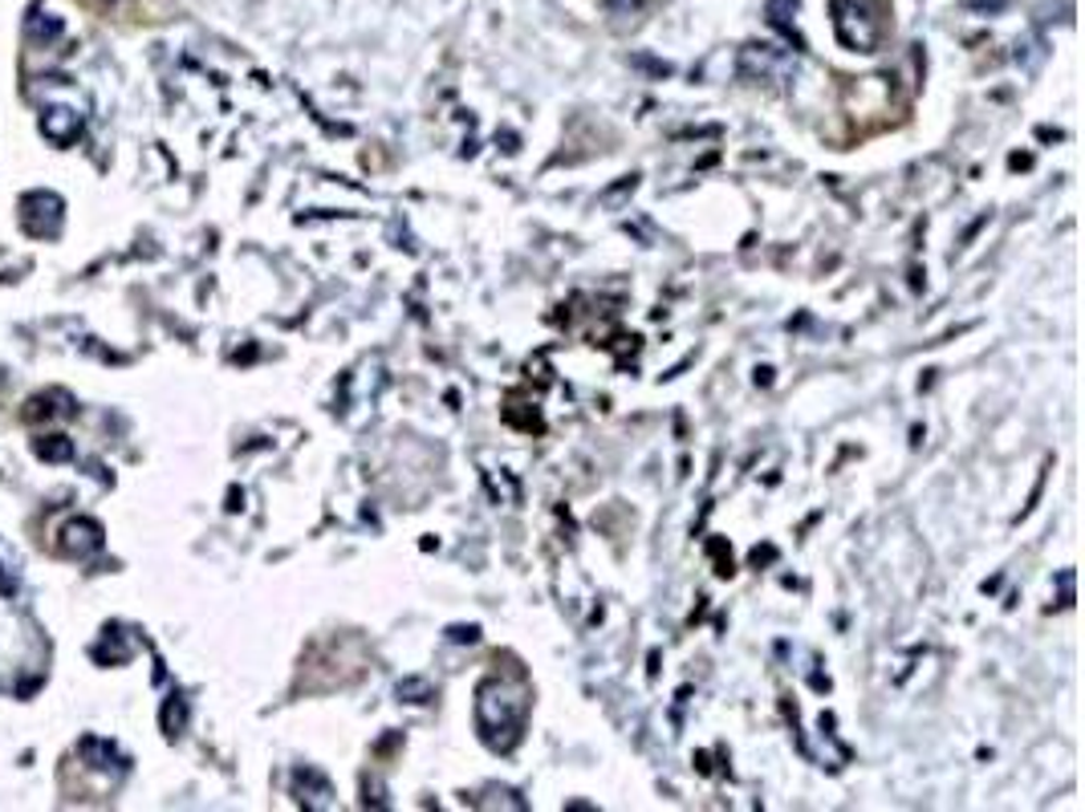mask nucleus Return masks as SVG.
<instances>
[{
  "instance_id": "5",
  "label": "nucleus",
  "mask_w": 1085,
  "mask_h": 812,
  "mask_svg": "<svg viewBox=\"0 0 1085 812\" xmlns=\"http://www.w3.org/2000/svg\"><path fill=\"white\" fill-rule=\"evenodd\" d=\"M41 130H46V138H53V142H70V138H78L82 118L74 110L49 107L46 114H41Z\"/></svg>"
},
{
  "instance_id": "9",
  "label": "nucleus",
  "mask_w": 1085,
  "mask_h": 812,
  "mask_svg": "<svg viewBox=\"0 0 1085 812\" xmlns=\"http://www.w3.org/2000/svg\"><path fill=\"white\" fill-rule=\"evenodd\" d=\"M37 455H41V460H70V444L58 439V435H49V439L37 444Z\"/></svg>"
},
{
  "instance_id": "3",
  "label": "nucleus",
  "mask_w": 1085,
  "mask_h": 812,
  "mask_svg": "<svg viewBox=\"0 0 1085 812\" xmlns=\"http://www.w3.org/2000/svg\"><path fill=\"white\" fill-rule=\"evenodd\" d=\"M25 228L33 232V236H53V232L62 228V215H65V203L53 196V191H37V196H29L25 200Z\"/></svg>"
},
{
  "instance_id": "12",
  "label": "nucleus",
  "mask_w": 1085,
  "mask_h": 812,
  "mask_svg": "<svg viewBox=\"0 0 1085 812\" xmlns=\"http://www.w3.org/2000/svg\"><path fill=\"white\" fill-rule=\"evenodd\" d=\"M476 638H481V629H476V626H456V629H451V642H476Z\"/></svg>"
},
{
  "instance_id": "6",
  "label": "nucleus",
  "mask_w": 1085,
  "mask_h": 812,
  "mask_svg": "<svg viewBox=\"0 0 1085 812\" xmlns=\"http://www.w3.org/2000/svg\"><path fill=\"white\" fill-rule=\"evenodd\" d=\"M432 695H435V687L427 678H403V683H399V699H407V703H427Z\"/></svg>"
},
{
  "instance_id": "1",
  "label": "nucleus",
  "mask_w": 1085,
  "mask_h": 812,
  "mask_svg": "<svg viewBox=\"0 0 1085 812\" xmlns=\"http://www.w3.org/2000/svg\"><path fill=\"white\" fill-rule=\"evenodd\" d=\"M528 711V690L521 683H509V678H488L481 690H476V723H481V736L488 744H500L509 748L521 723H525Z\"/></svg>"
},
{
  "instance_id": "8",
  "label": "nucleus",
  "mask_w": 1085,
  "mask_h": 812,
  "mask_svg": "<svg viewBox=\"0 0 1085 812\" xmlns=\"http://www.w3.org/2000/svg\"><path fill=\"white\" fill-rule=\"evenodd\" d=\"M184 720H187L184 699H171L167 711H163V727H167V736H179V732H184Z\"/></svg>"
},
{
  "instance_id": "11",
  "label": "nucleus",
  "mask_w": 1085,
  "mask_h": 812,
  "mask_svg": "<svg viewBox=\"0 0 1085 812\" xmlns=\"http://www.w3.org/2000/svg\"><path fill=\"white\" fill-rule=\"evenodd\" d=\"M606 9H610V13H619V16H631L638 9V0H606Z\"/></svg>"
},
{
  "instance_id": "4",
  "label": "nucleus",
  "mask_w": 1085,
  "mask_h": 812,
  "mask_svg": "<svg viewBox=\"0 0 1085 812\" xmlns=\"http://www.w3.org/2000/svg\"><path fill=\"white\" fill-rule=\"evenodd\" d=\"M98 545H102V528L93 521H86V516H78V521H70L62 528V549L70 557H90V552H98Z\"/></svg>"
},
{
  "instance_id": "10",
  "label": "nucleus",
  "mask_w": 1085,
  "mask_h": 812,
  "mask_svg": "<svg viewBox=\"0 0 1085 812\" xmlns=\"http://www.w3.org/2000/svg\"><path fill=\"white\" fill-rule=\"evenodd\" d=\"M62 29H65L62 21H46V13H37V16H33V21H29V33H33V37H58V33H62Z\"/></svg>"
},
{
  "instance_id": "7",
  "label": "nucleus",
  "mask_w": 1085,
  "mask_h": 812,
  "mask_svg": "<svg viewBox=\"0 0 1085 812\" xmlns=\"http://www.w3.org/2000/svg\"><path fill=\"white\" fill-rule=\"evenodd\" d=\"M793 13H797V0H769V21L781 29L793 33Z\"/></svg>"
},
{
  "instance_id": "2",
  "label": "nucleus",
  "mask_w": 1085,
  "mask_h": 812,
  "mask_svg": "<svg viewBox=\"0 0 1085 812\" xmlns=\"http://www.w3.org/2000/svg\"><path fill=\"white\" fill-rule=\"evenodd\" d=\"M834 29L837 41L853 53H874V46H878V21L858 0H834Z\"/></svg>"
}]
</instances>
